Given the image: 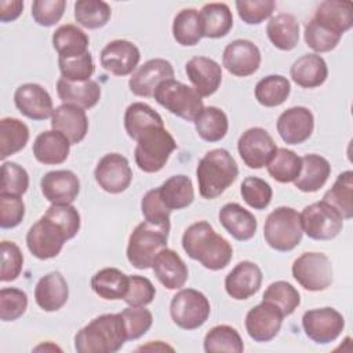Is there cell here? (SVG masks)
Here are the masks:
<instances>
[{
  "instance_id": "20",
  "label": "cell",
  "mask_w": 353,
  "mask_h": 353,
  "mask_svg": "<svg viewBox=\"0 0 353 353\" xmlns=\"http://www.w3.org/2000/svg\"><path fill=\"white\" fill-rule=\"evenodd\" d=\"M14 103L26 117L40 121L52 116V99L47 90L36 83H25L15 90Z\"/></svg>"
},
{
  "instance_id": "52",
  "label": "cell",
  "mask_w": 353,
  "mask_h": 353,
  "mask_svg": "<svg viewBox=\"0 0 353 353\" xmlns=\"http://www.w3.org/2000/svg\"><path fill=\"white\" fill-rule=\"evenodd\" d=\"M141 210H142V214H143L146 222L170 230L171 211L161 201L157 188L150 189L145 193V196L142 197V201H141Z\"/></svg>"
},
{
  "instance_id": "39",
  "label": "cell",
  "mask_w": 353,
  "mask_h": 353,
  "mask_svg": "<svg viewBox=\"0 0 353 353\" xmlns=\"http://www.w3.org/2000/svg\"><path fill=\"white\" fill-rule=\"evenodd\" d=\"M164 125L161 116L143 102L131 103L124 113V128L130 138L137 141L146 130Z\"/></svg>"
},
{
  "instance_id": "28",
  "label": "cell",
  "mask_w": 353,
  "mask_h": 353,
  "mask_svg": "<svg viewBox=\"0 0 353 353\" xmlns=\"http://www.w3.org/2000/svg\"><path fill=\"white\" fill-rule=\"evenodd\" d=\"M34 159L47 165H55L63 163L70 150L69 139L59 131L50 130L40 132L33 142Z\"/></svg>"
},
{
  "instance_id": "15",
  "label": "cell",
  "mask_w": 353,
  "mask_h": 353,
  "mask_svg": "<svg viewBox=\"0 0 353 353\" xmlns=\"http://www.w3.org/2000/svg\"><path fill=\"white\" fill-rule=\"evenodd\" d=\"M222 65L237 77L254 74L261 65V51L250 40L237 39L230 41L222 54Z\"/></svg>"
},
{
  "instance_id": "1",
  "label": "cell",
  "mask_w": 353,
  "mask_h": 353,
  "mask_svg": "<svg viewBox=\"0 0 353 353\" xmlns=\"http://www.w3.org/2000/svg\"><path fill=\"white\" fill-rule=\"evenodd\" d=\"M182 247L189 258L199 261L210 270L226 268L233 256L230 243L218 234L207 221L194 222L183 232Z\"/></svg>"
},
{
  "instance_id": "50",
  "label": "cell",
  "mask_w": 353,
  "mask_h": 353,
  "mask_svg": "<svg viewBox=\"0 0 353 353\" xmlns=\"http://www.w3.org/2000/svg\"><path fill=\"white\" fill-rule=\"evenodd\" d=\"M29 188V175L23 167L12 161H4L1 165L0 194L22 196Z\"/></svg>"
},
{
  "instance_id": "48",
  "label": "cell",
  "mask_w": 353,
  "mask_h": 353,
  "mask_svg": "<svg viewBox=\"0 0 353 353\" xmlns=\"http://www.w3.org/2000/svg\"><path fill=\"white\" fill-rule=\"evenodd\" d=\"M240 193L244 201L254 210H265L273 196L270 185L258 176H247L241 182Z\"/></svg>"
},
{
  "instance_id": "32",
  "label": "cell",
  "mask_w": 353,
  "mask_h": 353,
  "mask_svg": "<svg viewBox=\"0 0 353 353\" xmlns=\"http://www.w3.org/2000/svg\"><path fill=\"white\" fill-rule=\"evenodd\" d=\"M290 76L292 81L302 88H316L327 80L328 68L323 57L305 54L292 63Z\"/></svg>"
},
{
  "instance_id": "21",
  "label": "cell",
  "mask_w": 353,
  "mask_h": 353,
  "mask_svg": "<svg viewBox=\"0 0 353 353\" xmlns=\"http://www.w3.org/2000/svg\"><path fill=\"white\" fill-rule=\"evenodd\" d=\"M262 284V270L251 261L239 262L225 277V290L229 296L244 301L256 294Z\"/></svg>"
},
{
  "instance_id": "7",
  "label": "cell",
  "mask_w": 353,
  "mask_h": 353,
  "mask_svg": "<svg viewBox=\"0 0 353 353\" xmlns=\"http://www.w3.org/2000/svg\"><path fill=\"white\" fill-rule=\"evenodd\" d=\"M153 98L168 112L186 121H194L204 108L201 97L193 87L174 79L163 81L156 88Z\"/></svg>"
},
{
  "instance_id": "31",
  "label": "cell",
  "mask_w": 353,
  "mask_h": 353,
  "mask_svg": "<svg viewBox=\"0 0 353 353\" xmlns=\"http://www.w3.org/2000/svg\"><path fill=\"white\" fill-rule=\"evenodd\" d=\"M301 172L294 181L295 188L305 193L320 190L331 174V165L328 160L320 154L309 153L301 157Z\"/></svg>"
},
{
  "instance_id": "5",
  "label": "cell",
  "mask_w": 353,
  "mask_h": 353,
  "mask_svg": "<svg viewBox=\"0 0 353 353\" xmlns=\"http://www.w3.org/2000/svg\"><path fill=\"white\" fill-rule=\"evenodd\" d=\"M302 234L299 212L291 207H277L265 221V241L276 251L287 252L294 250L301 243Z\"/></svg>"
},
{
  "instance_id": "24",
  "label": "cell",
  "mask_w": 353,
  "mask_h": 353,
  "mask_svg": "<svg viewBox=\"0 0 353 353\" xmlns=\"http://www.w3.org/2000/svg\"><path fill=\"white\" fill-rule=\"evenodd\" d=\"M51 127L55 131L63 134L70 145L81 142L88 131V119L85 110L74 106L62 103L54 109L51 116Z\"/></svg>"
},
{
  "instance_id": "35",
  "label": "cell",
  "mask_w": 353,
  "mask_h": 353,
  "mask_svg": "<svg viewBox=\"0 0 353 353\" xmlns=\"http://www.w3.org/2000/svg\"><path fill=\"white\" fill-rule=\"evenodd\" d=\"M52 46L58 52V58H73L88 52L90 39L76 25L66 23L52 33Z\"/></svg>"
},
{
  "instance_id": "33",
  "label": "cell",
  "mask_w": 353,
  "mask_h": 353,
  "mask_svg": "<svg viewBox=\"0 0 353 353\" xmlns=\"http://www.w3.org/2000/svg\"><path fill=\"white\" fill-rule=\"evenodd\" d=\"M266 34L276 48L291 51L299 41V23L292 14L281 12L269 19Z\"/></svg>"
},
{
  "instance_id": "56",
  "label": "cell",
  "mask_w": 353,
  "mask_h": 353,
  "mask_svg": "<svg viewBox=\"0 0 353 353\" xmlns=\"http://www.w3.org/2000/svg\"><path fill=\"white\" fill-rule=\"evenodd\" d=\"M236 8L243 22L258 25L273 14L276 3L273 0H237Z\"/></svg>"
},
{
  "instance_id": "54",
  "label": "cell",
  "mask_w": 353,
  "mask_h": 353,
  "mask_svg": "<svg viewBox=\"0 0 353 353\" xmlns=\"http://www.w3.org/2000/svg\"><path fill=\"white\" fill-rule=\"evenodd\" d=\"M28 307V295L19 288H1L0 291V319L14 321L19 319Z\"/></svg>"
},
{
  "instance_id": "36",
  "label": "cell",
  "mask_w": 353,
  "mask_h": 353,
  "mask_svg": "<svg viewBox=\"0 0 353 353\" xmlns=\"http://www.w3.org/2000/svg\"><path fill=\"white\" fill-rule=\"evenodd\" d=\"M157 189L161 201L170 211L186 208L193 203L194 199L192 179L186 175H172Z\"/></svg>"
},
{
  "instance_id": "18",
  "label": "cell",
  "mask_w": 353,
  "mask_h": 353,
  "mask_svg": "<svg viewBox=\"0 0 353 353\" xmlns=\"http://www.w3.org/2000/svg\"><path fill=\"white\" fill-rule=\"evenodd\" d=\"M277 132L288 145H299L310 138L314 128L313 113L305 106H292L277 119Z\"/></svg>"
},
{
  "instance_id": "47",
  "label": "cell",
  "mask_w": 353,
  "mask_h": 353,
  "mask_svg": "<svg viewBox=\"0 0 353 353\" xmlns=\"http://www.w3.org/2000/svg\"><path fill=\"white\" fill-rule=\"evenodd\" d=\"M262 301L274 305L285 317L292 314L295 309L299 306L301 295L295 290V287H292L290 283L280 280V281L272 283L265 290L262 295Z\"/></svg>"
},
{
  "instance_id": "40",
  "label": "cell",
  "mask_w": 353,
  "mask_h": 353,
  "mask_svg": "<svg viewBox=\"0 0 353 353\" xmlns=\"http://www.w3.org/2000/svg\"><path fill=\"white\" fill-rule=\"evenodd\" d=\"M29 141L28 125L15 117H3L0 120V159L22 150Z\"/></svg>"
},
{
  "instance_id": "10",
  "label": "cell",
  "mask_w": 353,
  "mask_h": 353,
  "mask_svg": "<svg viewBox=\"0 0 353 353\" xmlns=\"http://www.w3.org/2000/svg\"><path fill=\"white\" fill-rule=\"evenodd\" d=\"M66 240H69L66 232L47 215L33 223L26 233L28 250L39 259L55 258Z\"/></svg>"
},
{
  "instance_id": "51",
  "label": "cell",
  "mask_w": 353,
  "mask_h": 353,
  "mask_svg": "<svg viewBox=\"0 0 353 353\" xmlns=\"http://www.w3.org/2000/svg\"><path fill=\"white\" fill-rule=\"evenodd\" d=\"M120 314L125 325L128 341H134L145 335L153 323V316L150 310L143 306H128L123 309Z\"/></svg>"
},
{
  "instance_id": "43",
  "label": "cell",
  "mask_w": 353,
  "mask_h": 353,
  "mask_svg": "<svg viewBox=\"0 0 353 353\" xmlns=\"http://www.w3.org/2000/svg\"><path fill=\"white\" fill-rule=\"evenodd\" d=\"M291 85L287 77L270 74L261 79L255 85V99L266 108H274L285 102L290 97Z\"/></svg>"
},
{
  "instance_id": "12",
  "label": "cell",
  "mask_w": 353,
  "mask_h": 353,
  "mask_svg": "<svg viewBox=\"0 0 353 353\" xmlns=\"http://www.w3.org/2000/svg\"><path fill=\"white\" fill-rule=\"evenodd\" d=\"M302 327L309 339L319 345L334 342L345 328L343 316L334 307L312 309L303 313Z\"/></svg>"
},
{
  "instance_id": "2",
  "label": "cell",
  "mask_w": 353,
  "mask_h": 353,
  "mask_svg": "<svg viewBox=\"0 0 353 353\" xmlns=\"http://www.w3.org/2000/svg\"><path fill=\"white\" fill-rule=\"evenodd\" d=\"M127 339L125 325L120 313H106L92 319L74 335L79 353H114Z\"/></svg>"
},
{
  "instance_id": "60",
  "label": "cell",
  "mask_w": 353,
  "mask_h": 353,
  "mask_svg": "<svg viewBox=\"0 0 353 353\" xmlns=\"http://www.w3.org/2000/svg\"><path fill=\"white\" fill-rule=\"evenodd\" d=\"M25 216V204L21 196L0 194V226L12 229L18 226Z\"/></svg>"
},
{
  "instance_id": "14",
  "label": "cell",
  "mask_w": 353,
  "mask_h": 353,
  "mask_svg": "<svg viewBox=\"0 0 353 353\" xmlns=\"http://www.w3.org/2000/svg\"><path fill=\"white\" fill-rule=\"evenodd\" d=\"M94 176L101 189L117 194L130 186L132 181V170L124 156L119 153H108L98 161Z\"/></svg>"
},
{
  "instance_id": "46",
  "label": "cell",
  "mask_w": 353,
  "mask_h": 353,
  "mask_svg": "<svg viewBox=\"0 0 353 353\" xmlns=\"http://www.w3.org/2000/svg\"><path fill=\"white\" fill-rule=\"evenodd\" d=\"M112 17L110 6L102 0H79L74 3V18L87 29L105 26Z\"/></svg>"
},
{
  "instance_id": "26",
  "label": "cell",
  "mask_w": 353,
  "mask_h": 353,
  "mask_svg": "<svg viewBox=\"0 0 353 353\" xmlns=\"http://www.w3.org/2000/svg\"><path fill=\"white\" fill-rule=\"evenodd\" d=\"M69 298V287L59 272H51L43 276L34 287V301L44 312L59 310Z\"/></svg>"
},
{
  "instance_id": "42",
  "label": "cell",
  "mask_w": 353,
  "mask_h": 353,
  "mask_svg": "<svg viewBox=\"0 0 353 353\" xmlns=\"http://www.w3.org/2000/svg\"><path fill=\"white\" fill-rule=\"evenodd\" d=\"M172 36L183 47L196 46L203 37L199 11L194 8L181 10L172 22Z\"/></svg>"
},
{
  "instance_id": "3",
  "label": "cell",
  "mask_w": 353,
  "mask_h": 353,
  "mask_svg": "<svg viewBox=\"0 0 353 353\" xmlns=\"http://www.w3.org/2000/svg\"><path fill=\"white\" fill-rule=\"evenodd\" d=\"M237 175V163L226 149L218 148L207 152L196 168L201 197L212 200L221 196L236 181Z\"/></svg>"
},
{
  "instance_id": "4",
  "label": "cell",
  "mask_w": 353,
  "mask_h": 353,
  "mask_svg": "<svg viewBox=\"0 0 353 353\" xmlns=\"http://www.w3.org/2000/svg\"><path fill=\"white\" fill-rule=\"evenodd\" d=\"M175 149L176 142L164 125L152 127L137 139L135 163L143 172H157L165 165Z\"/></svg>"
},
{
  "instance_id": "17",
  "label": "cell",
  "mask_w": 353,
  "mask_h": 353,
  "mask_svg": "<svg viewBox=\"0 0 353 353\" xmlns=\"http://www.w3.org/2000/svg\"><path fill=\"white\" fill-rule=\"evenodd\" d=\"M283 319V313L274 305L262 301L245 316L247 334L255 342H269L279 334Z\"/></svg>"
},
{
  "instance_id": "57",
  "label": "cell",
  "mask_w": 353,
  "mask_h": 353,
  "mask_svg": "<svg viewBox=\"0 0 353 353\" xmlns=\"http://www.w3.org/2000/svg\"><path fill=\"white\" fill-rule=\"evenodd\" d=\"M156 295V288L152 281L143 276H128V290L124 302L128 306H146L152 303Z\"/></svg>"
},
{
  "instance_id": "16",
  "label": "cell",
  "mask_w": 353,
  "mask_h": 353,
  "mask_svg": "<svg viewBox=\"0 0 353 353\" xmlns=\"http://www.w3.org/2000/svg\"><path fill=\"white\" fill-rule=\"evenodd\" d=\"M174 79L171 62L163 58H154L141 65L130 77L128 85L132 94L138 97H153L156 88L165 80Z\"/></svg>"
},
{
  "instance_id": "25",
  "label": "cell",
  "mask_w": 353,
  "mask_h": 353,
  "mask_svg": "<svg viewBox=\"0 0 353 353\" xmlns=\"http://www.w3.org/2000/svg\"><path fill=\"white\" fill-rule=\"evenodd\" d=\"M152 269L157 280L167 290H179L185 285L189 270L183 259L170 248H163L153 259Z\"/></svg>"
},
{
  "instance_id": "61",
  "label": "cell",
  "mask_w": 353,
  "mask_h": 353,
  "mask_svg": "<svg viewBox=\"0 0 353 353\" xmlns=\"http://www.w3.org/2000/svg\"><path fill=\"white\" fill-rule=\"evenodd\" d=\"M23 10V1L11 0V1H0V21L10 22L17 19Z\"/></svg>"
},
{
  "instance_id": "8",
  "label": "cell",
  "mask_w": 353,
  "mask_h": 353,
  "mask_svg": "<svg viewBox=\"0 0 353 353\" xmlns=\"http://www.w3.org/2000/svg\"><path fill=\"white\" fill-rule=\"evenodd\" d=\"M211 306L207 296L193 288L178 291L170 303L172 321L182 330H196L210 317Z\"/></svg>"
},
{
  "instance_id": "34",
  "label": "cell",
  "mask_w": 353,
  "mask_h": 353,
  "mask_svg": "<svg viewBox=\"0 0 353 353\" xmlns=\"http://www.w3.org/2000/svg\"><path fill=\"white\" fill-rule=\"evenodd\" d=\"M203 37L219 39L226 36L233 26V15L225 3H208L200 10Z\"/></svg>"
},
{
  "instance_id": "9",
  "label": "cell",
  "mask_w": 353,
  "mask_h": 353,
  "mask_svg": "<svg viewBox=\"0 0 353 353\" xmlns=\"http://www.w3.org/2000/svg\"><path fill=\"white\" fill-rule=\"evenodd\" d=\"M292 277L307 291H324L332 283V266L323 252H303L291 268Z\"/></svg>"
},
{
  "instance_id": "27",
  "label": "cell",
  "mask_w": 353,
  "mask_h": 353,
  "mask_svg": "<svg viewBox=\"0 0 353 353\" xmlns=\"http://www.w3.org/2000/svg\"><path fill=\"white\" fill-rule=\"evenodd\" d=\"M221 225L239 241H247L254 237L258 222L256 218L237 203L225 204L218 214Z\"/></svg>"
},
{
  "instance_id": "11",
  "label": "cell",
  "mask_w": 353,
  "mask_h": 353,
  "mask_svg": "<svg viewBox=\"0 0 353 353\" xmlns=\"http://www.w3.org/2000/svg\"><path fill=\"white\" fill-rule=\"evenodd\" d=\"M301 216L302 230L313 240H332L343 228V219L324 201L306 205Z\"/></svg>"
},
{
  "instance_id": "6",
  "label": "cell",
  "mask_w": 353,
  "mask_h": 353,
  "mask_svg": "<svg viewBox=\"0 0 353 353\" xmlns=\"http://www.w3.org/2000/svg\"><path fill=\"white\" fill-rule=\"evenodd\" d=\"M170 230L152 225L149 222H141L135 226L128 239L127 259L137 269L152 268L154 256L167 247Z\"/></svg>"
},
{
  "instance_id": "29",
  "label": "cell",
  "mask_w": 353,
  "mask_h": 353,
  "mask_svg": "<svg viewBox=\"0 0 353 353\" xmlns=\"http://www.w3.org/2000/svg\"><path fill=\"white\" fill-rule=\"evenodd\" d=\"M313 19L336 34H343L353 25L352 1L325 0L321 1L314 12Z\"/></svg>"
},
{
  "instance_id": "45",
  "label": "cell",
  "mask_w": 353,
  "mask_h": 353,
  "mask_svg": "<svg viewBox=\"0 0 353 353\" xmlns=\"http://www.w3.org/2000/svg\"><path fill=\"white\" fill-rule=\"evenodd\" d=\"M204 350L207 353L216 352H232L241 353L244 350V343L236 328L221 324L212 327L204 336Z\"/></svg>"
},
{
  "instance_id": "41",
  "label": "cell",
  "mask_w": 353,
  "mask_h": 353,
  "mask_svg": "<svg viewBox=\"0 0 353 353\" xmlns=\"http://www.w3.org/2000/svg\"><path fill=\"white\" fill-rule=\"evenodd\" d=\"M199 137L207 142L221 141L229 128L226 113L216 106H205L194 120Z\"/></svg>"
},
{
  "instance_id": "37",
  "label": "cell",
  "mask_w": 353,
  "mask_h": 353,
  "mask_svg": "<svg viewBox=\"0 0 353 353\" xmlns=\"http://www.w3.org/2000/svg\"><path fill=\"white\" fill-rule=\"evenodd\" d=\"M321 201L335 210L342 219H350L353 216V171L339 174Z\"/></svg>"
},
{
  "instance_id": "58",
  "label": "cell",
  "mask_w": 353,
  "mask_h": 353,
  "mask_svg": "<svg viewBox=\"0 0 353 353\" xmlns=\"http://www.w3.org/2000/svg\"><path fill=\"white\" fill-rule=\"evenodd\" d=\"M44 215L54 219L66 232L69 240L80 230V214L70 204H51Z\"/></svg>"
},
{
  "instance_id": "38",
  "label": "cell",
  "mask_w": 353,
  "mask_h": 353,
  "mask_svg": "<svg viewBox=\"0 0 353 353\" xmlns=\"http://www.w3.org/2000/svg\"><path fill=\"white\" fill-rule=\"evenodd\" d=\"M91 288L102 299H124L128 290V276L116 268H105L92 276Z\"/></svg>"
},
{
  "instance_id": "55",
  "label": "cell",
  "mask_w": 353,
  "mask_h": 353,
  "mask_svg": "<svg viewBox=\"0 0 353 353\" xmlns=\"http://www.w3.org/2000/svg\"><path fill=\"white\" fill-rule=\"evenodd\" d=\"M1 270H0V280L3 283L14 281L22 272L23 266V255L19 247L12 241H1Z\"/></svg>"
},
{
  "instance_id": "44",
  "label": "cell",
  "mask_w": 353,
  "mask_h": 353,
  "mask_svg": "<svg viewBox=\"0 0 353 353\" xmlns=\"http://www.w3.org/2000/svg\"><path fill=\"white\" fill-rule=\"evenodd\" d=\"M301 165V157L295 152L285 148H277L276 153L266 164V168L274 181L290 183L298 178Z\"/></svg>"
},
{
  "instance_id": "13",
  "label": "cell",
  "mask_w": 353,
  "mask_h": 353,
  "mask_svg": "<svg viewBox=\"0 0 353 353\" xmlns=\"http://www.w3.org/2000/svg\"><path fill=\"white\" fill-rule=\"evenodd\" d=\"M237 150L247 167L259 170L269 163L277 146L265 128L252 127L244 131L239 138Z\"/></svg>"
},
{
  "instance_id": "53",
  "label": "cell",
  "mask_w": 353,
  "mask_h": 353,
  "mask_svg": "<svg viewBox=\"0 0 353 353\" xmlns=\"http://www.w3.org/2000/svg\"><path fill=\"white\" fill-rule=\"evenodd\" d=\"M58 66L62 77L69 81L90 80L95 70L92 55L90 52L73 58H58Z\"/></svg>"
},
{
  "instance_id": "49",
  "label": "cell",
  "mask_w": 353,
  "mask_h": 353,
  "mask_svg": "<svg viewBox=\"0 0 353 353\" xmlns=\"http://www.w3.org/2000/svg\"><path fill=\"white\" fill-rule=\"evenodd\" d=\"M303 36L306 46L316 52H328L334 50L342 37L341 34H336L332 30L317 23L313 18L306 23Z\"/></svg>"
},
{
  "instance_id": "30",
  "label": "cell",
  "mask_w": 353,
  "mask_h": 353,
  "mask_svg": "<svg viewBox=\"0 0 353 353\" xmlns=\"http://www.w3.org/2000/svg\"><path fill=\"white\" fill-rule=\"evenodd\" d=\"M57 94L66 105L90 109L98 103L101 98V87L91 79L85 81H69L61 77L57 81Z\"/></svg>"
},
{
  "instance_id": "22",
  "label": "cell",
  "mask_w": 353,
  "mask_h": 353,
  "mask_svg": "<svg viewBox=\"0 0 353 353\" xmlns=\"http://www.w3.org/2000/svg\"><path fill=\"white\" fill-rule=\"evenodd\" d=\"M40 188L51 204H72L80 192V181L73 171L55 170L41 178Z\"/></svg>"
},
{
  "instance_id": "59",
  "label": "cell",
  "mask_w": 353,
  "mask_h": 353,
  "mask_svg": "<svg viewBox=\"0 0 353 353\" xmlns=\"http://www.w3.org/2000/svg\"><path fill=\"white\" fill-rule=\"evenodd\" d=\"M65 0H34L32 4V17L40 26H52L63 15Z\"/></svg>"
},
{
  "instance_id": "19",
  "label": "cell",
  "mask_w": 353,
  "mask_h": 353,
  "mask_svg": "<svg viewBox=\"0 0 353 353\" xmlns=\"http://www.w3.org/2000/svg\"><path fill=\"white\" fill-rule=\"evenodd\" d=\"M102 68L114 76H127L135 70L141 59L138 47L128 40H113L101 51Z\"/></svg>"
},
{
  "instance_id": "23",
  "label": "cell",
  "mask_w": 353,
  "mask_h": 353,
  "mask_svg": "<svg viewBox=\"0 0 353 353\" xmlns=\"http://www.w3.org/2000/svg\"><path fill=\"white\" fill-rule=\"evenodd\" d=\"M185 72L197 94L210 97L215 94L222 83V68L207 57H193L185 65Z\"/></svg>"
}]
</instances>
